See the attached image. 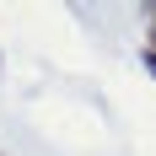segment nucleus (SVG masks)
I'll return each mask as SVG.
<instances>
[{"instance_id":"f257e3e1","label":"nucleus","mask_w":156,"mask_h":156,"mask_svg":"<svg viewBox=\"0 0 156 156\" xmlns=\"http://www.w3.org/2000/svg\"><path fill=\"white\" fill-rule=\"evenodd\" d=\"M145 48L156 54V5H151V38H145Z\"/></svg>"},{"instance_id":"f03ea898","label":"nucleus","mask_w":156,"mask_h":156,"mask_svg":"<svg viewBox=\"0 0 156 156\" xmlns=\"http://www.w3.org/2000/svg\"><path fill=\"white\" fill-rule=\"evenodd\" d=\"M145 70H151V76H156V54H151V48H145Z\"/></svg>"}]
</instances>
